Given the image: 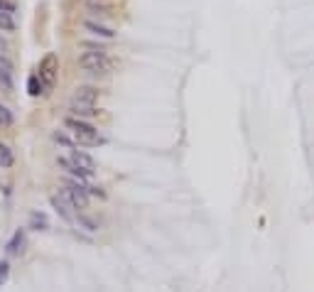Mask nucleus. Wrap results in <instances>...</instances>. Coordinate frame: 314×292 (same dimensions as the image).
Returning <instances> with one entry per match:
<instances>
[{"label":"nucleus","mask_w":314,"mask_h":292,"mask_svg":"<svg viewBox=\"0 0 314 292\" xmlns=\"http://www.w3.org/2000/svg\"><path fill=\"white\" fill-rule=\"evenodd\" d=\"M71 101H78V103H93V106H96V101H99V91L93 89V86H78Z\"/></svg>","instance_id":"7"},{"label":"nucleus","mask_w":314,"mask_h":292,"mask_svg":"<svg viewBox=\"0 0 314 292\" xmlns=\"http://www.w3.org/2000/svg\"><path fill=\"white\" fill-rule=\"evenodd\" d=\"M23 246H25V233L23 231H15V236H12L10 243H8V253H10V256H17V253H23Z\"/></svg>","instance_id":"10"},{"label":"nucleus","mask_w":314,"mask_h":292,"mask_svg":"<svg viewBox=\"0 0 314 292\" xmlns=\"http://www.w3.org/2000/svg\"><path fill=\"white\" fill-rule=\"evenodd\" d=\"M12 165V152L8 145H0V167H10Z\"/></svg>","instance_id":"13"},{"label":"nucleus","mask_w":314,"mask_h":292,"mask_svg":"<svg viewBox=\"0 0 314 292\" xmlns=\"http://www.w3.org/2000/svg\"><path fill=\"white\" fill-rule=\"evenodd\" d=\"M64 125H67V130L71 135H74V140H76L78 145H86V147H96L103 143L101 133L93 128V125L84 123L81 118H74V115H69L67 121H64Z\"/></svg>","instance_id":"1"},{"label":"nucleus","mask_w":314,"mask_h":292,"mask_svg":"<svg viewBox=\"0 0 314 292\" xmlns=\"http://www.w3.org/2000/svg\"><path fill=\"white\" fill-rule=\"evenodd\" d=\"M0 30L3 32H15V20L8 12H0Z\"/></svg>","instance_id":"12"},{"label":"nucleus","mask_w":314,"mask_h":292,"mask_svg":"<svg viewBox=\"0 0 314 292\" xmlns=\"http://www.w3.org/2000/svg\"><path fill=\"white\" fill-rule=\"evenodd\" d=\"M62 194H64V197H67L74 206H76L78 211L89 206V189H86V187H84L78 180H67V182H64V189H62Z\"/></svg>","instance_id":"3"},{"label":"nucleus","mask_w":314,"mask_h":292,"mask_svg":"<svg viewBox=\"0 0 314 292\" xmlns=\"http://www.w3.org/2000/svg\"><path fill=\"white\" fill-rule=\"evenodd\" d=\"M71 162L76 165L78 169H84L89 177H93V172H96V162H93V158H89L86 152H78V150H71Z\"/></svg>","instance_id":"5"},{"label":"nucleus","mask_w":314,"mask_h":292,"mask_svg":"<svg viewBox=\"0 0 314 292\" xmlns=\"http://www.w3.org/2000/svg\"><path fill=\"white\" fill-rule=\"evenodd\" d=\"M0 12L12 15V12H15V3H10V0H0Z\"/></svg>","instance_id":"15"},{"label":"nucleus","mask_w":314,"mask_h":292,"mask_svg":"<svg viewBox=\"0 0 314 292\" xmlns=\"http://www.w3.org/2000/svg\"><path fill=\"white\" fill-rule=\"evenodd\" d=\"M27 93L30 96H40V93H45V86H42V79L34 74V76H30V81H27Z\"/></svg>","instance_id":"11"},{"label":"nucleus","mask_w":314,"mask_h":292,"mask_svg":"<svg viewBox=\"0 0 314 292\" xmlns=\"http://www.w3.org/2000/svg\"><path fill=\"white\" fill-rule=\"evenodd\" d=\"M5 280H8V263L3 260V263H0V285H3Z\"/></svg>","instance_id":"16"},{"label":"nucleus","mask_w":314,"mask_h":292,"mask_svg":"<svg viewBox=\"0 0 314 292\" xmlns=\"http://www.w3.org/2000/svg\"><path fill=\"white\" fill-rule=\"evenodd\" d=\"M56 71H59V62H56V54H47L45 59H42V64H40V79H42V86H45V91H49L52 86H54L56 81Z\"/></svg>","instance_id":"4"},{"label":"nucleus","mask_w":314,"mask_h":292,"mask_svg":"<svg viewBox=\"0 0 314 292\" xmlns=\"http://www.w3.org/2000/svg\"><path fill=\"white\" fill-rule=\"evenodd\" d=\"M86 47H89V52H84L78 56V67L84 71H91V74H106L111 69V59L106 54V49L103 47H91V45Z\"/></svg>","instance_id":"2"},{"label":"nucleus","mask_w":314,"mask_h":292,"mask_svg":"<svg viewBox=\"0 0 314 292\" xmlns=\"http://www.w3.org/2000/svg\"><path fill=\"white\" fill-rule=\"evenodd\" d=\"M0 86L3 89H12V67L8 59H0Z\"/></svg>","instance_id":"9"},{"label":"nucleus","mask_w":314,"mask_h":292,"mask_svg":"<svg viewBox=\"0 0 314 292\" xmlns=\"http://www.w3.org/2000/svg\"><path fill=\"white\" fill-rule=\"evenodd\" d=\"M84 30H89L91 34H96L101 40H113L115 37V30H111V27H106L101 23H93V20H84Z\"/></svg>","instance_id":"6"},{"label":"nucleus","mask_w":314,"mask_h":292,"mask_svg":"<svg viewBox=\"0 0 314 292\" xmlns=\"http://www.w3.org/2000/svg\"><path fill=\"white\" fill-rule=\"evenodd\" d=\"M69 108H71V113H74V115H78V118H89V115H96V106H93V103H78V101H71V106H69Z\"/></svg>","instance_id":"8"},{"label":"nucleus","mask_w":314,"mask_h":292,"mask_svg":"<svg viewBox=\"0 0 314 292\" xmlns=\"http://www.w3.org/2000/svg\"><path fill=\"white\" fill-rule=\"evenodd\" d=\"M10 123H12V113L5 106H0V125H10Z\"/></svg>","instance_id":"14"}]
</instances>
